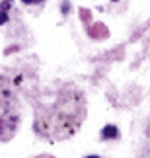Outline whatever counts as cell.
<instances>
[{
	"label": "cell",
	"instance_id": "3",
	"mask_svg": "<svg viewBox=\"0 0 150 158\" xmlns=\"http://www.w3.org/2000/svg\"><path fill=\"white\" fill-rule=\"evenodd\" d=\"M86 158H99V156H86Z\"/></svg>",
	"mask_w": 150,
	"mask_h": 158
},
{
	"label": "cell",
	"instance_id": "1",
	"mask_svg": "<svg viewBox=\"0 0 150 158\" xmlns=\"http://www.w3.org/2000/svg\"><path fill=\"white\" fill-rule=\"evenodd\" d=\"M117 135H119V131H117L115 125H105L103 131H101V137L103 139H115Z\"/></svg>",
	"mask_w": 150,
	"mask_h": 158
},
{
	"label": "cell",
	"instance_id": "2",
	"mask_svg": "<svg viewBox=\"0 0 150 158\" xmlns=\"http://www.w3.org/2000/svg\"><path fill=\"white\" fill-rule=\"evenodd\" d=\"M23 4H39V2H43V0H22Z\"/></svg>",
	"mask_w": 150,
	"mask_h": 158
}]
</instances>
